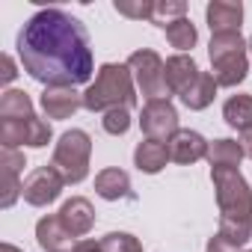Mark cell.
<instances>
[{"mask_svg":"<svg viewBox=\"0 0 252 252\" xmlns=\"http://www.w3.org/2000/svg\"><path fill=\"white\" fill-rule=\"evenodd\" d=\"M246 48H249V54H252V39H249V42H246Z\"/></svg>","mask_w":252,"mask_h":252,"instance_id":"34","label":"cell"},{"mask_svg":"<svg viewBox=\"0 0 252 252\" xmlns=\"http://www.w3.org/2000/svg\"><path fill=\"white\" fill-rule=\"evenodd\" d=\"M237 249H240V246L231 243V240H225L220 231H217V234L208 240V246H205V252H237Z\"/></svg>","mask_w":252,"mask_h":252,"instance_id":"29","label":"cell"},{"mask_svg":"<svg viewBox=\"0 0 252 252\" xmlns=\"http://www.w3.org/2000/svg\"><path fill=\"white\" fill-rule=\"evenodd\" d=\"M15 63H12V57L9 54H3V74H0V77H3V83H12L15 80Z\"/></svg>","mask_w":252,"mask_h":252,"instance_id":"30","label":"cell"},{"mask_svg":"<svg viewBox=\"0 0 252 252\" xmlns=\"http://www.w3.org/2000/svg\"><path fill=\"white\" fill-rule=\"evenodd\" d=\"M196 77H199V65H196V60L187 57V54H175V57H169L166 65H163V80H166V92H169V95H178V98H181V95L193 86Z\"/></svg>","mask_w":252,"mask_h":252,"instance_id":"10","label":"cell"},{"mask_svg":"<svg viewBox=\"0 0 252 252\" xmlns=\"http://www.w3.org/2000/svg\"><path fill=\"white\" fill-rule=\"evenodd\" d=\"M137 104V83L128 65L122 63H104L98 68L95 83L83 92V107L89 113H107L116 107H134Z\"/></svg>","mask_w":252,"mask_h":252,"instance_id":"3","label":"cell"},{"mask_svg":"<svg viewBox=\"0 0 252 252\" xmlns=\"http://www.w3.org/2000/svg\"><path fill=\"white\" fill-rule=\"evenodd\" d=\"M125 65L131 68L137 89H140L149 101H155V98H169V92H166V80H163V65H166V63H163L155 51H149V48L134 51Z\"/></svg>","mask_w":252,"mask_h":252,"instance_id":"6","label":"cell"},{"mask_svg":"<svg viewBox=\"0 0 252 252\" xmlns=\"http://www.w3.org/2000/svg\"><path fill=\"white\" fill-rule=\"evenodd\" d=\"M83 107V95L74 86H45L42 110L48 119H71Z\"/></svg>","mask_w":252,"mask_h":252,"instance_id":"9","label":"cell"},{"mask_svg":"<svg viewBox=\"0 0 252 252\" xmlns=\"http://www.w3.org/2000/svg\"><path fill=\"white\" fill-rule=\"evenodd\" d=\"M101 125H104V131H107L110 137H122V134H128V128H131V110H128V107L107 110V113H104V119H101Z\"/></svg>","mask_w":252,"mask_h":252,"instance_id":"25","label":"cell"},{"mask_svg":"<svg viewBox=\"0 0 252 252\" xmlns=\"http://www.w3.org/2000/svg\"><path fill=\"white\" fill-rule=\"evenodd\" d=\"M205 18L211 33H240V21H243V6L231 3V0H214L205 6Z\"/></svg>","mask_w":252,"mask_h":252,"instance_id":"15","label":"cell"},{"mask_svg":"<svg viewBox=\"0 0 252 252\" xmlns=\"http://www.w3.org/2000/svg\"><path fill=\"white\" fill-rule=\"evenodd\" d=\"M63 187H65V178H63L54 166H39V169H33V172L24 178L21 196H24L27 205L45 208V205H51V202L60 199Z\"/></svg>","mask_w":252,"mask_h":252,"instance_id":"8","label":"cell"},{"mask_svg":"<svg viewBox=\"0 0 252 252\" xmlns=\"http://www.w3.org/2000/svg\"><path fill=\"white\" fill-rule=\"evenodd\" d=\"M214 98H217V80H214V74L199 71V77L193 80V86L181 95V104L187 110H205V107H211Z\"/></svg>","mask_w":252,"mask_h":252,"instance_id":"19","label":"cell"},{"mask_svg":"<svg viewBox=\"0 0 252 252\" xmlns=\"http://www.w3.org/2000/svg\"><path fill=\"white\" fill-rule=\"evenodd\" d=\"M33 113V101L24 89H6L0 98V119H30Z\"/></svg>","mask_w":252,"mask_h":252,"instance_id":"21","label":"cell"},{"mask_svg":"<svg viewBox=\"0 0 252 252\" xmlns=\"http://www.w3.org/2000/svg\"><path fill=\"white\" fill-rule=\"evenodd\" d=\"M60 220H63V225H65L74 237H83V234H89L92 225H95V208H92L89 199H83V196H71L68 202H63V208H60Z\"/></svg>","mask_w":252,"mask_h":252,"instance_id":"14","label":"cell"},{"mask_svg":"<svg viewBox=\"0 0 252 252\" xmlns=\"http://www.w3.org/2000/svg\"><path fill=\"white\" fill-rule=\"evenodd\" d=\"M89 158H92V137L80 128H71L60 137L51 166L65 178V184H80L89 175Z\"/></svg>","mask_w":252,"mask_h":252,"instance_id":"5","label":"cell"},{"mask_svg":"<svg viewBox=\"0 0 252 252\" xmlns=\"http://www.w3.org/2000/svg\"><path fill=\"white\" fill-rule=\"evenodd\" d=\"M169 18H172V21L187 18V3H155V15H152V21H155L158 27L166 30Z\"/></svg>","mask_w":252,"mask_h":252,"instance_id":"27","label":"cell"},{"mask_svg":"<svg viewBox=\"0 0 252 252\" xmlns=\"http://www.w3.org/2000/svg\"><path fill=\"white\" fill-rule=\"evenodd\" d=\"M113 9L119 12V15H125V18H137V21H152V15H155V3H125V0H116L113 3Z\"/></svg>","mask_w":252,"mask_h":252,"instance_id":"28","label":"cell"},{"mask_svg":"<svg viewBox=\"0 0 252 252\" xmlns=\"http://www.w3.org/2000/svg\"><path fill=\"white\" fill-rule=\"evenodd\" d=\"M246 42L240 33H217L211 36L208 57L214 65V80L217 86H237L249 74V60H246Z\"/></svg>","mask_w":252,"mask_h":252,"instance_id":"4","label":"cell"},{"mask_svg":"<svg viewBox=\"0 0 252 252\" xmlns=\"http://www.w3.org/2000/svg\"><path fill=\"white\" fill-rule=\"evenodd\" d=\"M134 163H137L140 172L158 175V172L169 163V146L160 143V140H143V143L134 149Z\"/></svg>","mask_w":252,"mask_h":252,"instance_id":"17","label":"cell"},{"mask_svg":"<svg viewBox=\"0 0 252 252\" xmlns=\"http://www.w3.org/2000/svg\"><path fill=\"white\" fill-rule=\"evenodd\" d=\"M237 143H240V149H243V155H246V158H252V131H246V134H240V140H237Z\"/></svg>","mask_w":252,"mask_h":252,"instance_id":"32","label":"cell"},{"mask_svg":"<svg viewBox=\"0 0 252 252\" xmlns=\"http://www.w3.org/2000/svg\"><path fill=\"white\" fill-rule=\"evenodd\" d=\"M24 152L18 149H3L0 152V172H3V196H0V205L3 208H12L15 199L21 196V187L24 181H18L21 169H24Z\"/></svg>","mask_w":252,"mask_h":252,"instance_id":"12","label":"cell"},{"mask_svg":"<svg viewBox=\"0 0 252 252\" xmlns=\"http://www.w3.org/2000/svg\"><path fill=\"white\" fill-rule=\"evenodd\" d=\"M74 252H104V246H101V240H77Z\"/></svg>","mask_w":252,"mask_h":252,"instance_id":"31","label":"cell"},{"mask_svg":"<svg viewBox=\"0 0 252 252\" xmlns=\"http://www.w3.org/2000/svg\"><path fill=\"white\" fill-rule=\"evenodd\" d=\"M51 125L45 122V119H39V116H33L30 122H27V146L30 149H45L48 143H51Z\"/></svg>","mask_w":252,"mask_h":252,"instance_id":"26","label":"cell"},{"mask_svg":"<svg viewBox=\"0 0 252 252\" xmlns=\"http://www.w3.org/2000/svg\"><path fill=\"white\" fill-rule=\"evenodd\" d=\"M246 155H243V149H240V143L237 140H214L211 146H208V163H211V169L214 166H240V160H243Z\"/></svg>","mask_w":252,"mask_h":252,"instance_id":"20","label":"cell"},{"mask_svg":"<svg viewBox=\"0 0 252 252\" xmlns=\"http://www.w3.org/2000/svg\"><path fill=\"white\" fill-rule=\"evenodd\" d=\"M30 119H0V143H3V149L27 146V122Z\"/></svg>","mask_w":252,"mask_h":252,"instance_id":"23","label":"cell"},{"mask_svg":"<svg viewBox=\"0 0 252 252\" xmlns=\"http://www.w3.org/2000/svg\"><path fill=\"white\" fill-rule=\"evenodd\" d=\"M222 119H225L228 128H234L240 134L252 131V95H240V92L231 95L222 104Z\"/></svg>","mask_w":252,"mask_h":252,"instance_id":"18","label":"cell"},{"mask_svg":"<svg viewBox=\"0 0 252 252\" xmlns=\"http://www.w3.org/2000/svg\"><path fill=\"white\" fill-rule=\"evenodd\" d=\"M246 252H252V249H246Z\"/></svg>","mask_w":252,"mask_h":252,"instance_id":"35","label":"cell"},{"mask_svg":"<svg viewBox=\"0 0 252 252\" xmlns=\"http://www.w3.org/2000/svg\"><path fill=\"white\" fill-rule=\"evenodd\" d=\"M95 193L107 202L131 199V175L125 169H101L95 175Z\"/></svg>","mask_w":252,"mask_h":252,"instance_id":"16","label":"cell"},{"mask_svg":"<svg viewBox=\"0 0 252 252\" xmlns=\"http://www.w3.org/2000/svg\"><path fill=\"white\" fill-rule=\"evenodd\" d=\"M0 252H21L18 246H12V243H3V246H0Z\"/></svg>","mask_w":252,"mask_h":252,"instance_id":"33","label":"cell"},{"mask_svg":"<svg viewBox=\"0 0 252 252\" xmlns=\"http://www.w3.org/2000/svg\"><path fill=\"white\" fill-rule=\"evenodd\" d=\"M36 240L45 252H74V234L63 225L60 214L57 217H42L36 222Z\"/></svg>","mask_w":252,"mask_h":252,"instance_id":"13","label":"cell"},{"mask_svg":"<svg viewBox=\"0 0 252 252\" xmlns=\"http://www.w3.org/2000/svg\"><path fill=\"white\" fill-rule=\"evenodd\" d=\"M211 181L217 190V205H220V234L237 246L249 243L252 237V190L240 169L234 166H214Z\"/></svg>","mask_w":252,"mask_h":252,"instance_id":"2","label":"cell"},{"mask_svg":"<svg viewBox=\"0 0 252 252\" xmlns=\"http://www.w3.org/2000/svg\"><path fill=\"white\" fill-rule=\"evenodd\" d=\"M140 128L146 134V140H160L169 143L181 128H178V110L172 107L169 98H155L146 101L143 113H140Z\"/></svg>","mask_w":252,"mask_h":252,"instance_id":"7","label":"cell"},{"mask_svg":"<svg viewBox=\"0 0 252 252\" xmlns=\"http://www.w3.org/2000/svg\"><path fill=\"white\" fill-rule=\"evenodd\" d=\"M196 39H199V33H196V27H193L190 18H178V21H169L166 24V42L172 48H178L181 54L190 51L196 45Z\"/></svg>","mask_w":252,"mask_h":252,"instance_id":"22","label":"cell"},{"mask_svg":"<svg viewBox=\"0 0 252 252\" xmlns=\"http://www.w3.org/2000/svg\"><path fill=\"white\" fill-rule=\"evenodd\" d=\"M15 48L24 71L45 86H80L92 77L95 63L86 27L57 6L30 15Z\"/></svg>","mask_w":252,"mask_h":252,"instance_id":"1","label":"cell"},{"mask_svg":"<svg viewBox=\"0 0 252 252\" xmlns=\"http://www.w3.org/2000/svg\"><path fill=\"white\" fill-rule=\"evenodd\" d=\"M101 246H104V252H143L140 240L134 234H128V231H110V234H104Z\"/></svg>","mask_w":252,"mask_h":252,"instance_id":"24","label":"cell"},{"mask_svg":"<svg viewBox=\"0 0 252 252\" xmlns=\"http://www.w3.org/2000/svg\"><path fill=\"white\" fill-rule=\"evenodd\" d=\"M169 160H175V163H181V166H187V163H196V160H202V158H208V140L199 134V131H190V128H181L169 143Z\"/></svg>","mask_w":252,"mask_h":252,"instance_id":"11","label":"cell"}]
</instances>
